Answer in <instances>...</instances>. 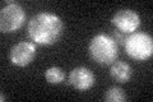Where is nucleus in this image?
Returning a JSON list of instances; mask_svg holds the SVG:
<instances>
[{
  "label": "nucleus",
  "instance_id": "0eeeda50",
  "mask_svg": "<svg viewBox=\"0 0 153 102\" xmlns=\"http://www.w3.org/2000/svg\"><path fill=\"white\" fill-rule=\"evenodd\" d=\"M69 84L78 91H87L94 84V74L88 68L78 66L69 73Z\"/></svg>",
  "mask_w": 153,
  "mask_h": 102
},
{
  "label": "nucleus",
  "instance_id": "1a4fd4ad",
  "mask_svg": "<svg viewBox=\"0 0 153 102\" xmlns=\"http://www.w3.org/2000/svg\"><path fill=\"white\" fill-rule=\"evenodd\" d=\"M45 78L50 84H60L64 80L65 74L61 68L51 66L45 71Z\"/></svg>",
  "mask_w": 153,
  "mask_h": 102
},
{
  "label": "nucleus",
  "instance_id": "9b49d317",
  "mask_svg": "<svg viewBox=\"0 0 153 102\" xmlns=\"http://www.w3.org/2000/svg\"><path fill=\"white\" fill-rule=\"evenodd\" d=\"M111 37L114 38V41L116 42L117 45H123V46H124V43H125V40H126L128 35H126V33H123V32H120V31L116 30V31L112 33Z\"/></svg>",
  "mask_w": 153,
  "mask_h": 102
},
{
  "label": "nucleus",
  "instance_id": "6e6552de",
  "mask_svg": "<svg viewBox=\"0 0 153 102\" xmlns=\"http://www.w3.org/2000/svg\"><path fill=\"white\" fill-rule=\"evenodd\" d=\"M133 74L131 66L125 61H115L111 64V69H110V75L119 82V83H126L130 80Z\"/></svg>",
  "mask_w": 153,
  "mask_h": 102
},
{
  "label": "nucleus",
  "instance_id": "9d476101",
  "mask_svg": "<svg viewBox=\"0 0 153 102\" xmlns=\"http://www.w3.org/2000/svg\"><path fill=\"white\" fill-rule=\"evenodd\" d=\"M105 101L107 102H124L126 98L125 92L120 87H111L105 92Z\"/></svg>",
  "mask_w": 153,
  "mask_h": 102
},
{
  "label": "nucleus",
  "instance_id": "423d86ee",
  "mask_svg": "<svg viewBox=\"0 0 153 102\" xmlns=\"http://www.w3.org/2000/svg\"><path fill=\"white\" fill-rule=\"evenodd\" d=\"M37 54V48L36 45L32 42L22 41L16 43L9 52V57L13 65L16 66H27L28 64H31L35 59V56Z\"/></svg>",
  "mask_w": 153,
  "mask_h": 102
},
{
  "label": "nucleus",
  "instance_id": "f03ea898",
  "mask_svg": "<svg viewBox=\"0 0 153 102\" xmlns=\"http://www.w3.org/2000/svg\"><path fill=\"white\" fill-rule=\"evenodd\" d=\"M91 57L101 65H111L119 56V47L114 38L107 33H97L89 42Z\"/></svg>",
  "mask_w": 153,
  "mask_h": 102
},
{
  "label": "nucleus",
  "instance_id": "20e7f679",
  "mask_svg": "<svg viewBox=\"0 0 153 102\" xmlns=\"http://www.w3.org/2000/svg\"><path fill=\"white\" fill-rule=\"evenodd\" d=\"M26 22V12L18 3L9 1L0 12V31L12 33L18 31Z\"/></svg>",
  "mask_w": 153,
  "mask_h": 102
},
{
  "label": "nucleus",
  "instance_id": "f257e3e1",
  "mask_svg": "<svg viewBox=\"0 0 153 102\" xmlns=\"http://www.w3.org/2000/svg\"><path fill=\"white\" fill-rule=\"evenodd\" d=\"M28 36L31 40L42 46H50L60 40L64 24L59 16L49 12L35 14L28 21Z\"/></svg>",
  "mask_w": 153,
  "mask_h": 102
},
{
  "label": "nucleus",
  "instance_id": "7ed1b4c3",
  "mask_svg": "<svg viewBox=\"0 0 153 102\" xmlns=\"http://www.w3.org/2000/svg\"><path fill=\"white\" fill-rule=\"evenodd\" d=\"M124 48L128 56L138 61L148 60L153 55L152 36L146 32H133L126 37Z\"/></svg>",
  "mask_w": 153,
  "mask_h": 102
},
{
  "label": "nucleus",
  "instance_id": "39448f33",
  "mask_svg": "<svg viewBox=\"0 0 153 102\" xmlns=\"http://www.w3.org/2000/svg\"><path fill=\"white\" fill-rule=\"evenodd\" d=\"M111 22L117 31L123 33H133L140 26V17L131 9H120L114 14Z\"/></svg>",
  "mask_w": 153,
  "mask_h": 102
}]
</instances>
